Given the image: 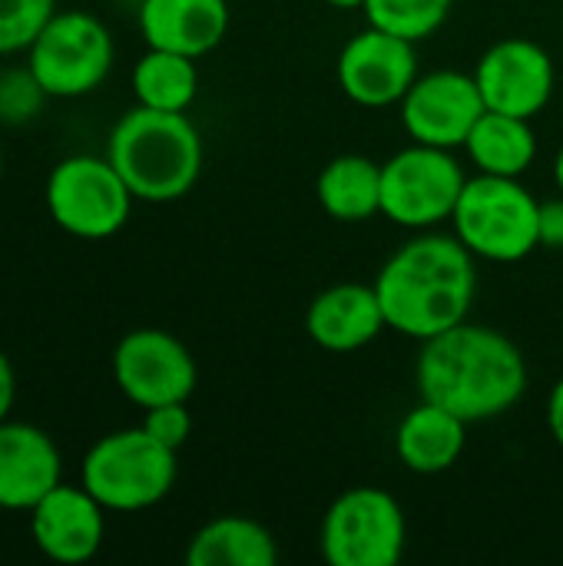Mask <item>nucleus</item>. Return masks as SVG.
Segmentation results:
<instances>
[{
    "label": "nucleus",
    "instance_id": "nucleus-10",
    "mask_svg": "<svg viewBox=\"0 0 563 566\" xmlns=\"http://www.w3.org/2000/svg\"><path fill=\"white\" fill-rule=\"evenodd\" d=\"M113 381L136 408L189 401L199 381L189 348L163 328H136L113 352Z\"/></svg>",
    "mask_w": 563,
    "mask_h": 566
},
{
    "label": "nucleus",
    "instance_id": "nucleus-32",
    "mask_svg": "<svg viewBox=\"0 0 563 566\" xmlns=\"http://www.w3.org/2000/svg\"><path fill=\"white\" fill-rule=\"evenodd\" d=\"M0 176H3V149H0Z\"/></svg>",
    "mask_w": 563,
    "mask_h": 566
},
{
    "label": "nucleus",
    "instance_id": "nucleus-7",
    "mask_svg": "<svg viewBox=\"0 0 563 566\" xmlns=\"http://www.w3.org/2000/svg\"><path fill=\"white\" fill-rule=\"evenodd\" d=\"M43 202L63 232L110 239L126 226L136 196L106 156H66L50 169Z\"/></svg>",
    "mask_w": 563,
    "mask_h": 566
},
{
    "label": "nucleus",
    "instance_id": "nucleus-16",
    "mask_svg": "<svg viewBox=\"0 0 563 566\" xmlns=\"http://www.w3.org/2000/svg\"><path fill=\"white\" fill-rule=\"evenodd\" d=\"M388 328L375 285L342 282L319 292L305 312L309 338L325 352H358Z\"/></svg>",
    "mask_w": 563,
    "mask_h": 566
},
{
    "label": "nucleus",
    "instance_id": "nucleus-8",
    "mask_svg": "<svg viewBox=\"0 0 563 566\" xmlns=\"http://www.w3.org/2000/svg\"><path fill=\"white\" fill-rule=\"evenodd\" d=\"M465 182L451 149L415 143L382 163V216L405 229H435L455 216Z\"/></svg>",
    "mask_w": 563,
    "mask_h": 566
},
{
    "label": "nucleus",
    "instance_id": "nucleus-28",
    "mask_svg": "<svg viewBox=\"0 0 563 566\" xmlns=\"http://www.w3.org/2000/svg\"><path fill=\"white\" fill-rule=\"evenodd\" d=\"M13 401H17V371H13L10 358L0 352V421L10 418Z\"/></svg>",
    "mask_w": 563,
    "mask_h": 566
},
{
    "label": "nucleus",
    "instance_id": "nucleus-4",
    "mask_svg": "<svg viewBox=\"0 0 563 566\" xmlns=\"http://www.w3.org/2000/svg\"><path fill=\"white\" fill-rule=\"evenodd\" d=\"M176 451L139 428L103 434L80 464V484L116 514L156 507L176 484Z\"/></svg>",
    "mask_w": 563,
    "mask_h": 566
},
{
    "label": "nucleus",
    "instance_id": "nucleus-2",
    "mask_svg": "<svg viewBox=\"0 0 563 566\" xmlns=\"http://www.w3.org/2000/svg\"><path fill=\"white\" fill-rule=\"evenodd\" d=\"M375 292L388 328L428 342L468 318L478 292L475 255L458 235H415L388 255Z\"/></svg>",
    "mask_w": 563,
    "mask_h": 566
},
{
    "label": "nucleus",
    "instance_id": "nucleus-19",
    "mask_svg": "<svg viewBox=\"0 0 563 566\" xmlns=\"http://www.w3.org/2000/svg\"><path fill=\"white\" fill-rule=\"evenodd\" d=\"M189 566H275L279 564V544L269 527L259 521L226 514L209 524H202L189 547Z\"/></svg>",
    "mask_w": 563,
    "mask_h": 566
},
{
    "label": "nucleus",
    "instance_id": "nucleus-5",
    "mask_svg": "<svg viewBox=\"0 0 563 566\" xmlns=\"http://www.w3.org/2000/svg\"><path fill=\"white\" fill-rule=\"evenodd\" d=\"M538 212L541 202L514 176L481 172L465 182L451 222L455 235L475 259L521 262L541 249Z\"/></svg>",
    "mask_w": 563,
    "mask_h": 566
},
{
    "label": "nucleus",
    "instance_id": "nucleus-27",
    "mask_svg": "<svg viewBox=\"0 0 563 566\" xmlns=\"http://www.w3.org/2000/svg\"><path fill=\"white\" fill-rule=\"evenodd\" d=\"M538 239H541V249H563V196L541 202Z\"/></svg>",
    "mask_w": 563,
    "mask_h": 566
},
{
    "label": "nucleus",
    "instance_id": "nucleus-9",
    "mask_svg": "<svg viewBox=\"0 0 563 566\" xmlns=\"http://www.w3.org/2000/svg\"><path fill=\"white\" fill-rule=\"evenodd\" d=\"M402 504L378 488H352L322 517L319 547L332 566H395L405 554Z\"/></svg>",
    "mask_w": 563,
    "mask_h": 566
},
{
    "label": "nucleus",
    "instance_id": "nucleus-6",
    "mask_svg": "<svg viewBox=\"0 0 563 566\" xmlns=\"http://www.w3.org/2000/svg\"><path fill=\"white\" fill-rule=\"evenodd\" d=\"M113 33L86 10H56L27 50V70L46 96L73 99L103 86L113 70Z\"/></svg>",
    "mask_w": 563,
    "mask_h": 566
},
{
    "label": "nucleus",
    "instance_id": "nucleus-1",
    "mask_svg": "<svg viewBox=\"0 0 563 566\" xmlns=\"http://www.w3.org/2000/svg\"><path fill=\"white\" fill-rule=\"evenodd\" d=\"M415 381L425 401L475 424L501 418L521 401L528 388V361L508 335L465 318L421 342Z\"/></svg>",
    "mask_w": 563,
    "mask_h": 566
},
{
    "label": "nucleus",
    "instance_id": "nucleus-29",
    "mask_svg": "<svg viewBox=\"0 0 563 566\" xmlns=\"http://www.w3.org/2000/svg\"><path fill=\"white\" fill-rule=\"evenodd\" d=\"M548 431H551L554 444L563 451V378L554 385V391L548 398Z\"/></svg>",
    "mask_w": 563,
    "mask_h": 566
},
{
    "label": "nucleus",
    "instance_id": "nucleus-20",
    "mask_svg": "<svg viewBox=\"0 0 563 566\" xmlns=\"http://www.w3.org/2000/svg\"><path fill=\"white\" fill-rule=\"evenodd\" d=\"M315 196L332 219L365 222L382 212V163L358 153L335 156L322 169Z\"/></svg>",
    "mask_w": 563,
    "mask_h": 566
},
{
    "label": "nucleus",
    "instance_id": "nucleus-12",
    "mask_svg": "<svg viewBox=\"0 0 563 566\" xmlns=\"http://www.w3.org/2000/svg\"><path fill=\"white\" fill-rule=\"evenodd\" d=\"M335 73L342 93L352 103L382 109L402 103L418 80V53L411 40L368 23V30L355 33L342 46Z\"/></svg>",
    "mask_w": 563,
    "mask_h": 566
},
{
    "label": "nucleus",
    "instance_id": "nucleus-3",
    "mask_svg": "<svg viewBox=\"0 0 563 566\" xmlns=\"http://www.w3.org/2000/svg\"><path fill=\"white\" fill-rule=\"evenodd\" d=\"M106 159L143 202L183 199L202 172V136L186 113L139 106L119 116Z\"/></svg>",
    "mask_w": 563,
    "mask_h": 566
},
{
    "label": "nucleus",
    "instance_id": "nucleus-17",
    "mask_svg": "<svg viewBox=\"0 0 563 566\" xmlns=\"http://www.w3.org/2000/svg\"><path fill=\"white\" fill-rule=\"evenodd\" d=\"M229 30L226 0H143L139 3V33L146 46L173 50L183 56L212 53Z\"/></svg>",
    "mask_w": 563,
    "mask_h": 566
},
{
    "label": "nucleus",
    "instance_id": "nucleus-24",
    "mask_svg": "<svg viewBox=\"0 0 563 566\" xmlns=\"http://www.w3.org/2000/svg\"><path fill=\"white\" fill-rule=\"evenodd\" d=\"M53 13L56 0H0V56L30 50Z\"/></svg>",
    "mask_w": 563,
    "mask_h": 566
},
{
    "label": "nucleus",
    "instance_id": "nucleus-11",
    "mask_svg": "<svg viewBox=\"0 0 563 566\" xmlns=\"http://www.w3.org/2000/svg\"><path fill=\"white\" fill-rule=\"evenodd\" d=\"M398 106L405 133L415 143L438 149L465 146L475 123L488 109L475 73L458 70H435L428 76H418Z\"/></svg>",
    "mask_w": 563,
    "mask_h": 566
},
{
    "label": "nucleus",
    "instance_id": "nucleus-23",
    "mask_svg": "<svg viewBox=\"0 0 563 566\" xmlns=\"http://www.w3.org/2000/svg\"><path fill=\"white\" fill-rule=\"evenodd\" d=\"M451 7L455 0H368L365 17L372 27L418 43L448 20Z\"/></svg>",
    "mask_w": 563,
    "mask_h": 566
},
{
    "label": "nucleus",
    "instance_id": "nucleus-13",
    "mask_svg": "<svg viewBox=\"0 0 563 566\" xmlns=\"http://www.w3.org/2000/svg\"><path fill=\"white\" fill-rule=\"evenodd\" d=\"M475 80L488 109L534 119L551 103L557 73L544 46L524 36H508L484 50Z\"/></svg>",
    "mask_w": 563,
    "mask_h": 566
},
{
    "label": "nucleus",
    "instance_id": "nucleus-15",
    "mask_svg": "<svg viewBox=\"0 0 563 566\" xmlns=\"http://www.w3.org/2000/svg\"><path fill=\"white\" fill-rule=\"evenodd\" d=\"M56 484L63 458L53 438L27 421H0V511L30 514Z\"/></svg>",
    "mask_w": 563,
    "mask_h": 566
},
{
    "label": "nucleus",
    "instance_id": "nucleus-25",
    "mask_svg": "<svg viewBox=\"0 0 563 566\" xmlns=\"http://www.w3.org/2000/svg\"><path fill=\"white\" fill-rule=\"evenodd\" d=\"M143 431L153 434L159 444L179 451L189 434H192V415L186 408V401H169V405H156V408H146L143 415Z\"/></svg>",
    "mask_w": 563,
    "mask_h": 566
},
{
    "label": "nucleus",
    "instance_id": "nucleus-22",
    "mask_svg": "<svg viewBox=\"0 0 563 566\" xmlns=\"http://www.w3.org/2000/svg\"><path fill=\"white\" fill-rule=\"evenodd\" d=\"M133 93L139 106L186 113L199 93V70L192 56L149 46L133 66Z\"/></svg>",
    "mask_w": 563,
    "mask_h": 566
},
{
    "label": "nucleus",
    "instance_id": "nucleus-18",
    "mask_svg": "<svg viewBox=\"0 0 563 566\" xmlns=\"http://www.w3.org/2000/svg\"><path fill=\"white\" fill-rule=\"evenodd\" d=\"M465 441H468V421L425 398L418 408H411L402 418L395 431L398 461L415 474H441L455 468L465 451Z\"/></svg>",
    "mask_w": 563,
    "mask_h": 566
},
{
    "label": "nucleus",
    "instance_id": "nucleus-14",
    "mask_svg": "<svg viewBox=\"0 0 563 566\" xmlns=\"http://www.w3.org/2000/svg\"><path fill=\"white\" fill-rule=\"evenodd\" d=\"M106 507L83 484H56L30 511V537L53 564H86L103 547Z\"/></svg>",
    "mask_w": 563,
    "mask_h": 566
},
{
    "label": "nucleus",
    "instance_id": "nucleus-31",
    "mask_svg": "<svg viewBox=\"0 0 563 566\" xmlns=\"http://www.w3.org/2000/svg\"><path fill=\"white\" fill-rule=\"evenodd\" d=\"M554 179H557V186H561V196H563V146H561V153H557V163H554Z\"/></svg>",
    "mask_w": 563,
    "mask_h": 566
},
{
    "label": "nucleus",
    "instance_id": "nucleus-26",
    "mask_svg": "<svg viewBox=\"0 0 563 566\" xmlns=\"http://www.w3.org/2000/svg\"><path fill=\"white\" fill-rule=\"evenodd\" d=\"M43 99L46 93L30 70L0 76V116L3 119H30Z\"/></svg>",
    "mask_w": 563,
    "mask_h": 566
},
{
    "label": "nucleus",
    "instance_id": "nucleus-21",
    "mask_svg": "<svg viewBox=\"0 0 563 566\" xmlns=\"http://www.w3.org/2000/svg\"><path fill=\"white\" fill-rule=\"evenodd\" d=\"M465 149L481 172L521 179L538 156V136H534L531 119L484 109L481 119L475 123Z\"/></svg>",
    "mask_w": 563,
    "mask_h": 566
},
{
    "label": "nucleus",
    "instance_id": "nucleus-30",
    "mask_svg": "<svg viewBox=\"0 0 563 566\" xmlns=\"http://www.w3.org/2000/svg\"><path fill=\"white\" fill-rule=\"evenodd\" d=\"M325 3L335 7V10H365L368 0H325Z\"/></svg>",
    "mask_w": 563,
    "mask_h": 566
}]
</instances>
